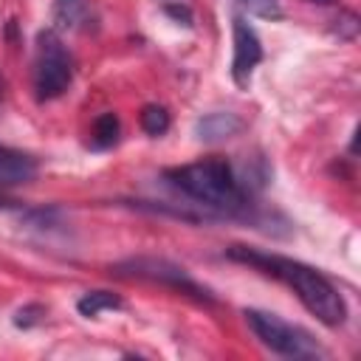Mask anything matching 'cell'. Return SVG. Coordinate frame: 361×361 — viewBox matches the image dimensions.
<instances>
[{
    "label": "cell",
    "mask_w": 361,
    "mask_h": 361,
    "mask_svg": "<svg viewBox=\"0 0 361 361\" xmlns=\"http://www.w3.org/2000/svg\"><path fill=\"white\" fill-rule=\"evenodd\" d=\"M226 257L240 262V265H251L274 279H279L282 285H288L296 299L327 327H338L344 324L347 319V305L341 299V293L336 290V285L319 274L316 268L299 262V259H290V257H282V254H268V251H257V248H248V245H228L226 248Z\"/></svg>",
    "instance_id": "6da1fadb"
},
{
    "label": "cell",
    "mask_w": 361,
    "mask_h": 361,
    "mask_svg": "<svg viewBox=\"0 0 361 361\" xmlns=\"http://www.w3.org/2000/svg\"><path fill=\"white\" fill-rule=\"evenodd\" d=\"M164 178L169 180V186H175L189 200L200 203L214 217H248V192L226 158L214 155L195 164L172 166L164 172Z\"/></svg>",
    "instance_id": "7a4b0ae2"
},
{
    "label": "cell",
    "mask_w": 361,
    "mask_h": 361,
    "mask_svg": "<svg viewBox=\"0 0 361 361\" xmlns=\"http://www.w3.org/2000/svg\"><path fill=\"white\" fill-rule=\"evenodd\" d=\"M73 82V59L54 28L37 34L34 54V93L39 102L59 99Z\"/></svg>",
    "instance_id": "3957f363"
},
{
    "label": "cell",
    "mask_w": 361,
    "mask_h": 361,
    "mask_svg": "<svg viewBox=\"0 0 361 361\" xmlns=\"http://www.w3.org/2000/svg\"><path fill=\"white\" fill-rule=\"evenodd\" d=\"M243 316H245V324L251 327V333L271 353H279V355H288V358H316V355H322L319 341L305 327L290 324V322L279 319L276 313L257 310V307L243 310Z\"/></svg>",
    "instance_id": "277c9868"
},
{
    "label": "cell",
    "mask_w": 361,
    "mask_h": 361,
    "mask_svg": "<svg viewBox=\"0 0 361 361\" xmlns=\"http://www.w3.org/2000/svg\"><path fill=\"white\" fill-rule=\"evenodd\" d=\"M110 271H113L116 276H135V279H149V282L166 285V288H172V290H178V293H186V296H192V299H197V302H206V305L214 302V296H212L203 285H197L180 265H175V262H169V259L133 257V259H124V262L110 265Z\"/></svg>",
    "instance_id": "5b68a950"
},
{
    "label": "cell",
    "mask_w": 361,
    "mask_h": 361,
    "mask_svg": "<svg viewBox=\"0 0 361 361\" xmlns=\"http://www.w3.org/2000/svg\"><path fill=\"white\" fill-rule=\"evenodd\" d=\"M231 34H234L231 79H234L240 87H248L254 68L262 62V42H259L257 31H254L243 17H234V20H231Z\"/></svg>",
    "instance_id": "8992f818"
},
{
    "label": "cell",
    "mask_w": 361,
    "mask_h": 361,
    "mask_svg": "<svg viewBox=\"0 0 361 361\" xmlns=\"http://www.w3.org/2000/svg\"><path fill=\"white\" fill-rule=\"evenodd\" d=\"M34 175H37V161L28 152L0 144V189L28 183L34 180Z\"/></svg>",
    "instance_id": "52a82bcc"
},
{
    "label": "cell",
    "mask_w": 361,
    "mask_h": 361,
    "mask_svg": "<svg viewBox=\"0 0 361 361\" xmlns=\"http://www.w3.org/2000/svg\"><path fill=\"white\" fill-rule=\"evenodd\" d=\"M243 130V118L234 116V113H206L203 118L195 121V138L197 141H220V138H228L234 133Z\"/></svg>",
    "instance_id": "ba28073f"
},
{
    "label": "cell",
    "mask_w": 361,
    "mask_h": 361,
    "mask_svg": "<svg viewBox=\"0 0 361 361\" xmlns=\"http://www.w3.org/2000/svg\"><path fill=\"white\" fill-rule=\"evenodd\" d=\"M118 307H124V299L118 293H113V290H87L76 302V310L82 316H87V319L99 316L102 310H118Z\"/></svg>",
    "instance_id": "9c48e42d"
},
{
    "label": "cell",
    "mask_w": 361,
    "mask_h": 361,
    "mask_svg": "<svg viewBox=\"0 0 361 361\" xmlns=\"http://www.w3.org/2000/svg\"><path fill=\"white\" fill-rule=\"evenodd\" d=\"M87 20L85 0H54V23L56 28H79Z\"/></svg>",
    "instance_id": "30bf717a"
},
{
    "label": "cell",
    "mask_w": 361,
    "mask_h": 361,
    "mask_svg": "<svg viewBox=\"0 0 361 361\" xmlns=\"http://www.w3.org/2000/svg\"><path fill=\"white\" fill-rule=\"evenodd\" d=\"M118 135H121V121L116 113H102L96 121H93V147L96 149H110L118 144Z\"/></svg>",
    "instance_id": "8fae6325"
},
{
    "label": "cell",
    "mask_w": 361,
    "mask_h": 361,
    "mask_svg": "<svg viewBox=\"0 0 361 361\" xmlns=\"http://www.w3.org/2000/svg\"><path fill=\"white\" fill-rule=\"evenodd\" d=\"M138 118H141V130L152 138H158L169 130V113H166L164 104H144Z\"/></svg>",
    "instance_id": "7c38bea8"
},
{
    "label": "cell",
    "mask_w": 361,
    "mask_h": 361,
    "mask_svg": "<svg viewBox=\"0 0 361 361\" xmlns=\"http://www.w3.org/2000/svg\"><path fill=\"white\" fill-rule=\"evenodd\" d=\"M248 14L254 17H262V20H276L282 14L279 8V0H237Z\"/></svg>",
    "instance_id": "4fadbf2b"
},
{
    "label": "cell",
    "mask_w": 361,
    "mask_h": 361,
    "mask_svg": "<svg viewBox=\"0 0 361 361\" xmlns=\"http://www.w3.org/2000/svg\"><path fill=\"white\" fill-rule=\"evenodd\" d=\"M42 316H45V307L42 305H25V307L17 310L14 324L17 327H34L37 322H42Z\"/></svg>",
    "instance_id": "5bb4252c"
},
{
    "label": "cell",
    "mask_w": 361,
    "mask_h": 361,
    "mask_svg": "<svg viewBox=\"0 0 361 361\" xmlns=\"http://www.w3.org/2000/svg\"><path fill=\"white\" fill-rule=\"evenodd\" d=\"M166 14H172L175 20H183V25H189V23H192V14H189V8H186V6H166Z\"/></svg>",
    "instance_id": "9a60e30c"
},
{
    "label": "cell",
    "mask_w": 361,
    "mask_h": 361,
    "mask_svg": "<svg viewBox=\"0 0 361 361\" xmlns=\"http://www.w3.org/2000/svg\"><path fill=\"white\" fill-rule=\"evenodd\" d=\"M14 206H17L14 200H3V197H0V209H14Z\"/></svg>",
    "instance_id": "2e32d148"
},
{
    "label": "cell",
    "mask_w": 361,
    "mask_h": 361,
    "mask_svg": "<svg viewBox=\"0 0 361 361\" xmlns=\"http://www.w3.org/2000/svg\"><path fill=\"white\" fill-rule=\"evenodd\" d=\"M3 87H6V82H3V76H0V102H3Z\"/></svg>",
    "instance_id": "e0dca14e"
},
{
    "label": "cell",
    "mask_w": 361,
    "mask_h": 361,
    "mask_svg": "<svg viewBox=\"0 0 361 361\" xmlns=\"http://www.w3.org/2000/svg\"><path fill=\"white\" fill-rule=\"evenodd\" d=\"M310 3H330V0H310Z\"/></svg>",
    "instance_id": "ac0fdd59"
}]
</instances>
